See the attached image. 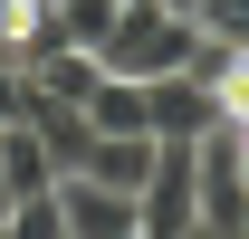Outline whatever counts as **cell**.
Here are the masks:
<instances>
[{
  "label": "cell",
  "mask_w": 249,
  "mask_h": 239,
  "mask_svg": "<svg viewBox=\"0 0 249 239\" xmlns=\"http://www.w3.org/2000/svg\"><path fill=\"white\" fill-rule=\"evenodd\" d=\"M192 58V10H173V0H124L115 29H106V48H96V67L106 77H173V67Z\"/></svg>",
  "instance_id": "1"
},
{
  "label": "cell",
  "mask_w": 249,
  "mask_h": 239,
  "mask_svg": "<svg viewBox=\"0 0 249 239\" xmlns=\"http://www.w3.org/2000/svg\"><path fill=\"white\" fill-rule=\"evenodd\" d=\"M134 210H144V239H182L192 220H201V172H192L182 134H154V172H144Z\"/></svg>",
  "instance_id": "2"
},
{
  "label": "cell",
  "mask_w": 249,
  "mask_h": 239,
  "mask_svg": "<svg viewBox=\"0 0 249 239\" xmlns=\"http://www.w3.org/2000/svg\"><path fill=\"white\" fill-rule=\"evenodd\" d=\"M58 220H67V239H144L134 191H115L96 172H58Z\"/></svg>",
  "instance_id": "3"
},
{
  "label": "cell",
  "mask_w": 249,
  "mask_h": 239,
  "mask_svg": "<svg viewBox=\"0 0 249 239\" xmlns=\"http://www.w3.org/2000/svg\"><path fill=\"white\" fill-rule=\"evenodd\" d=\"M220 124V96L201 86V77H182V67H173V77H154V134H211Z\"/></svg>",
  "instance_id": "4"
},
{
  "label": "cell",
  "mask_w": 249,
  "mask_h": 239,
  "mask_svg": "<svg viewBox=\"0 0 249 239\" xmlns=\"http://www.w3.org/2000/svg\"><path fill=\"white\" fill-rule=\"evenodd\" d=\"M87 124L96 134H154V86L144 77H96L87 86Z\"/></svg>",
  "instance_id": "5"
},
{
  "label": "cell",
  "mask_w": 249,
  "mask_h": 239,
  "mask_svg": "<svg viewBox=\"0 0 249 239\" xmlns=\"http://www.w3.org/2000/svg\"><path fill=\"white\" fill-rule=\"evenodd\" d=\"M0 182H10V201H29V191L58 182V163H48V144H38V124H0Z\"/></svg>",
  "instance_id": "6"
},
{
  "label": "cell",
  "mask_w": 249,
  "mask_h": 239,
  "mask_svg": "<svg viewBox=\"0 0 249 239\" xmlns=\"http://www.w3.org/2000/svg\"><path fill=\"white\" fill-rule=\"evenodd\" d=\"M77 172H96V182H115V191H144V172H154V134H96Z\"/></svg>",
  "instance_id": "7"
},
{
  "label": "cell",
  "mask_w": 249,
  "mask_h": 239,
  "mask_svg": "<svg viewBox=\"0 0 249 239\" xmlns=\"http://www.w3.org/2000/svg\"><path fill=\"white\" fill-rule=\"evenodd\" d=\"M192 29L230 38V48H249V0H192Z\"/></svg>",
  "instance_id": "8"
},
{
  "label": "cell",
  "mask_w": 249,
  "mask_h": 239,
  "mask_svg": "<svg viewBox=\"0 0 249 239\" xmlns=\"http://www.w3.org/2000/svg\"><path fill=\"white\" fill-rule=\"evenodd\" d=\"M182 239H220V230H201V220H192V230H182Z\"/></svg>",
  "instance_id": "9"
},
{
  "label": "cell",
  "mask_w": 249,
  "mask_h": 239,
  "mask_svg": "<svg viewBox=\"0 0 249 239\" xmlns=\"http://www.w3.org/2000/svg\"><path fill=\"white\" fill-rule=\"evenodd\" d=\"M0 239H10V230H0Z\"/></svg>",
  "instance_id": "10"
}]
</instances>
